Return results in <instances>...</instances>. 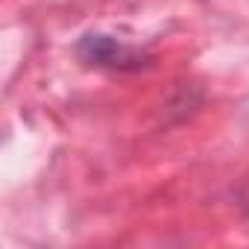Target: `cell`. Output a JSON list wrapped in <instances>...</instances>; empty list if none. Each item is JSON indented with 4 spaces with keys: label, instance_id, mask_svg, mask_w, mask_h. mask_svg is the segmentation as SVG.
Listing matches in <instances>:
<instances>
[{
    "label": "cell",
    "instance_id": "cell-2",
    "mask_svg": "<svg viewBox=\"0 0 249 249\" xmlns=\"http://www.w3.org/2000/svg\"><path fill=\"white\" fill-rule=\"evenodd\" d=\"M240 208H243V214H246V220H249V182H246V188L240 191Z\"/></svg>",
    "mask_w": 249,
    "mask_h": 249
},
{
    "label": "cell",
    "instance_id": "cell-1",
    "mask_svg": "<svg viewBox=\"0 0 249 249\" xmlns=\"http://www.w3.org/2000/svg\"><path fill=\"white\" fill-rule=\"evenodd\" d=\"M73 53L85 68L106 71V73H141V71L153 68V62H156L150 47L132 44L126 38H117L103 30L82 33L73 44Z\"/></svg>",
    "mask_w": 249,
    "mask_h": 249
}]
</instances>
